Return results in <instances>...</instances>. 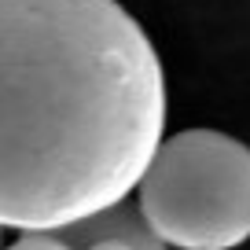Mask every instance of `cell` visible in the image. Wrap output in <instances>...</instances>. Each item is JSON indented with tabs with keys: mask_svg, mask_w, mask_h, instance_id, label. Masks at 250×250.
I'll list each match as a JSON object with an SVG mask.
<instances>
[{
	"mask_svg": "<svg viewBox=\"0 0 250 250\" xmlns=\"http://www.w3.org/2000/svg\"><path fill=\"white\" fill-rule=\"evenodd\" d=\"M166 74L118 0H0V221L59 232L125 203L162 147Z\"/></svg>",
	"mask_w": 250,
	"mask_h": 250,
	"instance_id": "6da1fadb",
	"label": "cell"
},
{
	"mask_svg": "<svg viewBox=\"0 0 250 250\" xmlns=\"http://www.w3.org/2000/svg\"><path fill=\"white\" fill-rule=\"evenodd\" d=\"M59 235L74 250H166V239L151 228V221L122 203L70 228H59Z\"/></svg>",
	"mask_w": 250,
	"mask_h": 250,
	"instance_id": "3957f363",
	"label": "cell"
},
{
	"mask_svg": "<svg viewBox=\"0 0 250 250\" xmlns=\"http://www.w3.org/2000/svg\"><path fill=\"white\" fill-rule=\"evenodd\" d=\"M8 250H74L59 232H26L11 243Z\"/></svg>",
	"mask_w": 250,
	"mask_h": 250,
	"instance_id": "277c9868",
	"label": "cell"
},
{
	"mask_svg": "<svg viewBox=\"0 0 250 250\" xmlns=\"http://www.w3.org/2000/svg\"><path fill=\"white\" fill-rule=\"evenodd\" d=\"M140 213L169 247H239L250 239V147L213 129L169 136L140 180Z\"/></svg>",
	"mask_w": 250,
	"mask_h": 250,
	"instance_id": "7a4b0ae2",
	"label": "cell"
}]
</instances>
